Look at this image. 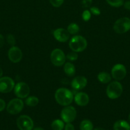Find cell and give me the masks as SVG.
<instances>
[{
  "instance_id": "7",
  "label": "cell",
  "mask_w": 130,
  "mask_h": 130,
  "mask_svg": "<svg viewBox=\"0 0 130 130\" xmlns=\"http://www.w3.org/2000/svg\"><path fill=\"white\" fill-rule=\"evenodd\" d=\"M50 60L55 66L60 67L64 64L65 60H66V56L61 49L56 48L51 53Z\"/></svg>"
},
{
  "instance_id": "26",
  "label": "cell",
  "mask_w": 130,
  "mask_h": 130,
  "mask_svg": "<svg viewBox=\"0 0 130 130\" xmlns=\"http://www.w3.org/2000/svg\"><path fill=\"white\" fill-rule=\"evenodd\" d=\"M64 1V0H49L51 5L56 8H58L61 6L63 3Z\"/></svg>"
},
{
  "instance_id": "32",
  "label": "cell",
  "mask_w": 130,
  "mask_h": 130,
  "mask_svg": "<svg viewBox=\"0 0 130 130\" xmlns=\"http://www.w3.org/2000/svg\"><path fill=\"white\" fill-rule=\"evenodd\" d=\"M124 7L127 10H130V1H127L124 3Z\"/></svg>"
},
{
  "instance_id": "12",
  "label": "cell",
  "mask_w": 130,
  "mask_h": 130,
  "mask_svg": "<svg viewBox=\"0 0 130 130\" xmlns=\"http://www.w3.org/2000/svg\"><path fill=\"white\" fill-rule=\"evenodd\" d=\"M8 56L10 60L13 63H18L21 60L22 58V52L20 48L14 46L9 50L8 52Z\"/></svg>"
},
{
  "instance_id": "11",
  "label": "cell",
  "mask_w": 130,
  "mask_h": 130,
  "mask_svg": "<svg viewBox=\"0 0 130 130\" xmlns=\"http://www.w3.org/2000/svg\"><path fill=\"white\" fill-rule=\"evenodd\" d=\"M112 76L114 79L117 81L122 80L126 77V68L124 65L121 63H117L115 65L112 69Z\"/></svg>"
},
{
  "instance_id": "13",
  "label": "cell",
  "mask_w": 130,
  "mask_h": 130,
  "mask_svg": "<svg viewBox=\"0 0 130 130\" xmlns=\"http://www.w3.org/2000/svg\"><path fill=\"white\" fill-rule=\"evenodd\" d=\"M54 37L58 41L64 43L67 41L70 38V33L63 28H58L54 31Z\"/></svg>"
},
{
  "instance_id": "1",
  "label": "cell",
  "mask_w": 130,
  "mask_h": 130,
  "mask_svg": "<svg viewBox=\"0 0 130 130\" xmlns=\"http://www.w3.org/2000/svg\"><path fill=\"white\" fill-rule=\"evenodd\" d=\"M55 99L59 105L62 106H68L70 105L73 100V95L68 89L60 88L55 93Z\"/></svg>"
},
{
  "instance_id": "6",
  "label": "cell",
  "mask_w": 130,
  "mask_h": 130,
  "mask_svg": "<svg viewBox=\"0 0 130 130\" xmlns=\"http://www.w3.org/2000/svg\"><path fill=\"white\" fill-rule=\"evenodd\" d=\"M76 116V111L75 107L73 106H65L61 110V118L64 123H71L75 119Z\"/></svg>"
},
{
  "instance_id": "33",
  "label": "cell",
  "mask_w": 130,
  "mask_h": 130,
  "mask_svg": "<svg viewBox=\"0 0 130 130\" xmlns=\"http://www.w3.org/2000/svg\"><path fill=\"white\" fill-rule=\"evenodd\" d=\"M5 44V39H4L3 36L0 34V48H2Z\"/></svg>"
},
{
  "instance_id": "30",
  "label": "cell",
  "mask_w": 130,
  "mask_h": 130,
  "mask_svg": "<svg viewBox=\"0 0 130 130\" xmlns=\"http://www.w3.org/2000/svg\"><path fill=\"white\" fill-rule=\"evenodd\" d=\"M64 130H75L74 126L71 124V123H66V125L64 126Z\"/></svg>"
},
{
  "instance_id": "4",
  "label": "cell",
  "mask_w": 130,
  "mask_h": 130,
  "mask_svg": "<svg viewBox=\"0 0 130 130\" xmlns=\"http://www.w3.org/2000/svg\"><path fill=\"white\" fill-rule=\"evenodd\" d=\"M113 30L117 34H124L130 30V19L122 17L116 20L113 25Z\"/></svg>"
},
{
  "instance_id": "14",
  "label": "cell",
  "mask_w": 130,
  "mask_h": 130,
  "mask_svg": "<svg viewBox=\"0 0 130 130\" xmlns=\"http://www.w3.org/2000/svg\"><path fill=\"white\" fill-rule=\"evenodd\" d=\"M87 84V80L84 76H76L71 81V86L75 90L84 89Z\"/></svg>"
},
{
  "instance_id": "9",
  "label": "cell",
  "mask_w": 130,
  "mask_h": 130,
  "mask_svg": "<svg viewBox=\"0 0 130 130\" xmlns=\"http://www.w3.org/2000/svg\"><path fill=\"white\" fill-rule=\"evenodd\" d=\"M14 93L15 95L19 99H24L28 97L30 93V88L28 85L25 83H18L14 87Z\"/></svg>"
},
{
  "instance_id": "28",
  "label": "cell",
  "mask_w": 130,
  "mask_h": 130,
  "mask_svg": "<svg viewBox=\"0 0 130 130\" xmlns=\"http://www.w3.org/2000/svg\"><path fill=\"white\" fill-rule=\"evenodd\" d=\"M90 11L93 15H99L101 13V11L98 7H96V6H93V7H90Z\"/></svg>"
},
{
  "instance_id": "18",
  "label": "cell",
  "mask_w": 130,
  "mask_h": 130,
  "mask_svg": "<svg viewBox=\"0 0 130 130\" xmlns=\"http://www.w3.org/2000/svg\"><path fill=\"white\" fill-rule=\"evenodd\" d=\"M98 79L101 83L106 84L110 82L111 79H112V77H111L110 75L108 73H107V72H101L98 74Z\"/></svg>"
},
{
  "instance_id": "36",
  "label": "cell",
  "mask_w": 130,
  "mask_h": 130,
  "mask_svg": "<svg viewBox=\"0 0 130 130\" xmlns=\"http://www.w3.org/2000/svg\"><path fill=\"white\" fill-rule=\"evenodd\" d=\"M94 130H105V129H103V128H96V129H94Z\"/></svg>"
},
{
  "instance_id": "35",
  "label": "cell",
  "mask_w": 130,
  "mask_h": 130,
  "mask_svg": "<svg viewBox=\"0 0 130 130\" xmlns=\"http://www.w3.org/2000/svg\"><path fill=\"white\" fill-rule=\"evenodd\" d=\"M3 73V70H2V69H1V67H0V77H2Z\"/></svg>"
},
{
  "instance_id": "25",
  "label": "cell",
  "mask_w": 130,
  "mask_h": 130,
  "mask_svg": "<svg viewBox=\"0 0 130 130\" xmlns=\"http://www.w3.org/2000/svg\"><path fill=\"white\" fill-rule=\"evenodd\" d=\"M90 17H91V14H90V11L89 10H84V12L82 13V19L84 21L87 22L90 20Z\"/></svg>"
},
{
  "instance_id": "2",
  "label": "cell",
  "mask_w": 130,
  "mask_h": 130,
  "mask_svg": "<svg viewBox=\"0 0 130 130\" xmlns=\"http://www.w3.org/2000/svg\"><path fill=\"white\" fill-rule=\"evenodd\" d=\"M87 46V42L82 36H75L71 38L69 42V46L70 49L75 52H82L85 50Z\"/></svg>"
},
{
  "instance_id": "34",
  "label": "cell",
  "mask_w": 130,
  "mask_h": 130,
  "mask_svg": "<svg viewBox=\"0 0 130 130\" xmlns=\"http://www.w3.org/2000/svg\"><path fill=\"white\" fill-rule=\"evenodd\" d=\"M33 130H44V129L42 128H40V127H37V128H34V129H33Z\"/></svg>"
},
{
  "instance_id": "29",
  "label": "cell",
  "mask_w": 130,
  "mask_h": 130,
  "mask_svg": "<svg viewBox=\"0 0 130 130\" xmlns=\"http://www.w3.org/2000/svg\"><path fill=\"white\" fill-rule=\"evenodd\" d=\"M93 3V0H82L81 3V5L83 8L90 7Z\"/></svg>"
},
{
  "instance_id": "31",
  "label": "cell",
  "mask_w": 130,
  "mask_h": 130,
  "mask_svg": "<svg viewBox=\"0 0 130 130\" xmlns=\"http://www.w3.org/2000/svg\"><path fill=\"white\" fill-rule=\"evenodd\" d=\"M5 107H6V104L5 102L4 101L3 99H0V112L3 111L5 109Z\"/></svg>"
},
{
  "instance_id": "20",
  "label": "cell",
  "mask_w": 130,
  "mask_h": 130,
  "mask_svg": "<svg viewBox=\"0 0 130 130\" xmlns=\"http://www.w3.org/2000/svg\"><path fill=\"white\" fill-rule=\"evenodd\" d=\"M80 130H93V124L90 121L85 119L80 124Z\"/></svg>"
},
{
  "instance_id": "16",
  "label": "cell",
  "mask_w": 130,
  "mask_h": 130,
  "mask_svg": "<svg viewBox=\"0 0 130 130\" xmlns=\"http://www.w3.org/2000/svg\"><path fill=\"white\" fill-rule=\"evenodd\" d=\"M114 130H130V124L124 120H119L113 124Z\"/></svg>"
},
{
  "instance_id": "19",
  "label": "cell",
  "mask_w": 130,
  "mask_h": 130,
  "mask_svg": "<svg viewBox=\"0 0 130 130\" xmlns=\"http://www.w3.org/2000/svg\"><path fill=\"white\" fill-rule=\"evenodd\" d=\"M64 122L60 119H56L51 124L53 130H62L64 128Z\"/></svg>"
},
{
  "instance_id": "5",
  "label": "cell",
  "mask_w": 130,
  "mask_h": 130,
  "mask_svg": "<svg viewBox=\"0 0 130 130\" xmlns=\"http://www.w3.org/2000/svg\"><path fill=\"white\" fill-rule=\"evenodd\" d=\"M24 102L20 99H14L10 100L6 107V110L10 114H17L22 110Z\"/></svg>"
},
{
  "instance_id": "10",
  "label": "cell",
  "mask_w": 130,
  "mask_h": 130,
  "mask_svg": "<svg viewBox=\"0 0 130 130\" xmlns=\"http://www.w3.org/2000/svg\"><path fill=\"white\" fill-rule=\"evenodd\" d=\"M15 87V82L10 77H0V92L7 93L12 91Z\"/></svg>"
},
{
  "instance_id": "17",
  "label": "cell",
  "mask_w": 130,
  "mask_h": 130,
  "mask_svg": "<svg viewBox=\"0 0 130 130\" xmlns=\"http://www.w3.org/2000/svg\"><path fill=\"white\" fill-rule=\"evenodd\" d=\"M64 72L68 76H70V77L73 76L76 72L75 67L73 63L67 62L64 65Z\"/></svg>"
},
{
  "instance_id": "24",
  "label": "cell",
  "mask_w": 130,
  "mask_h": 130,
  "mask_svg": "<svg viewBox=\"0 0 130 130\" xmlns=\"http://www.w3.org/2000/svg\"><path fill=\"white\" fill-rule=\"evenodd\" d=\"M66 58L68 60H69L71 62H73L77 60L78 58V54L76 53V52H70V53H68V55H66Z\"/></svg>"
},
{
  "instance_id": "8",
  "label": "cell",
  "mask_w": 130,
  "mask_h": 130,
  "mask_svg": "<svg viewBox=\"0 0 130 130\" xmlns=\"http://www.w3.org/2000/svg\"><path fill=\"white\" fill-rule=\"evenodd\" d=\"M17 125L20 130H32L34 127V123L29 116L22 115L17 120Z\"/></svg>"
},
{
  "instance_id": "21",
  "label": "cell",
  "mask_w": 130,
  "mask_h": 130,
  "mask_svg": "<svg viewBox=\"0 0 130 130\" xmlns=\"http://www.w3.org/2000/svg\"><path fill=\"white\" fill-rule=\"evenodd\" d=\"M25 104L29 107H35L39 103V99L36 96H31L27 98L25 101Z\"/></svg>"
},
{
  "instance_id": "23",
  "label": "cell",
  "mask_w": 130,
  "mask_h": 130,
  "mask_svg": "<svg viewBox=\"0 0 130 130\" xmlns=\"http://www.w3.org/2000/svg\"><path fill=\"white\" fill-rule=\"evenodd\" d=\"M108 4L113 7H120L124 4V0H106Z\"/></svg>"
},
{
  "instance_id": "27",
  "label": "cell",
  "mask_w": 130,
  "mask_h": 130,
  "mask_svg": "<svg viewBox=\"0 0 130 130\" xmlns=\"http://www.w3.org/2000/svg\"><path fill=\"white\" fill-rule=\"evenodd\" d=\"M6 39H7V42L10 45L14 46L15 44V37L12 35V34H10L7 36V38H6Z\"/></svg>"
},
{
  "instance_id": "3",
  "label": "cell",
  "mask_w": 130,
  "mask_h": 130,
  "mask_svg": "<svg viewBox=\"0 0 130 130\" xmlns=\"http://www.w3.org/2000/svg\"><path fill=\"white\" fill-rule=\"evenodd\" d=\"M123 91L122 85L118 81L111 82L108 85L106 90L107 95L110 99H116L121 96Z\"/></svg>"
},
{
  "instance_id": "15",
  "label": "cell",
  "mask_w": 130,
  "mask_h": 130,
  "mask_svg": "<svg viewBox=\"0 0 130 130\" xmlns=\"http://www.w3.org/2000/svg\"><path fill=\"white\" fill-rule=\"evenodd\" d=\"M74 100L79 106H86L89 102V97L87 93L84 92H79L75 95Z\"/></svg>"
},
{
  "instance_id": "37",
  "label": "cell",
  "mask_w": 130,
  "mask_h": 130,
  "mask_svg": "<svg viewBox=\"0 0 130 130\" xmlns=\"http://www.w3.org/2000/svg\"><path fill=\"white\" fill-rule=\"evenodd\" d=\"M128 120H129V123H130V114H129V117H128Z\"/></svg>"
},
{
  "instance_id": "22",
  "label": "cell",
  "mask_w": 130,
  "mask_h": 130,
  "mask_svg": "<svg viewBox=\"0 0 130 130\" xmlns=\"http://www.w3.org/2000/svg\"><path fill=\"white\" fill-rule=\"evenodd\" d=\"M67 30L70 33V34L74 35V34H76L79 32V30H80V27L76 23H71L68 26Z\"/></svg>"
}]
</instances>
